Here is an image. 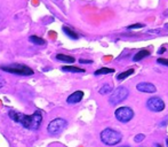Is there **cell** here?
Masks as SVG:
<instances>
[{
  "label": "cell",
  "mask_w": 168,
  "mask_h": 147,
  "mask_svg": "<svg viewBox=\"0 0 168 147\" xmlns=\"http://www.w3.org/2000/svg\"><path fill=\"white\" fill-rule=\"evenodd\" d=\"M8 116L10 117V120L29 130H38L42 122V115L40 112H36L32 115H25L16 110H9Z\"/></svg>",
  "instance_id": "1"
},
{
  "label": "cell",
  "mask_w": 168,
  "mask_h": 147,
  "mask_svg": "<svg viewBox=\"0 0 168 147\" xmlns=\"http://www.w3.org/2000/svg\"><path fill=\"white\" fill-rule=\"evenodd\" d=\"M99 137H101L102 143L105 144V145H108V146H116V145H118V144L121 142V139H122L121 133H120L119 131H117V130L111 129V128L104 129V130L101 132Z\"/></svg>",
  "instance_id": "2"
},
{
  "label": "cell",
  "mask_w": 168,
  "mask_h": 147,
  "mask_svg": "<svg viewBox=\"0 0 168 147\" xmlns=\"http://www.w3.org/2000/svg\"><path fill=\"white\" fill-rule=\"evenodd\" d=\"M0 69L2 71L9 72V74H14V75H18V76H32L34 72L31 68H29L25 64L22 63H10V64H3L0 67Z\"/></svg>",
  "instance_id": "3"
},
{
  "label": "cell",
  "mask_w": 168,
  "mask_h": 147,
  "mask_svg": "<svg viewBox=\"0 0 168 147\" xmlns=\"http://www.w3.org/2000/svg\"><path fill=\"white\" fill-rule=\"evenodd\" d=\"M67 127H68V122L62 117H57L49 122L47 127V131L50 136H58L61 132H63V130Z\"/></svg>",
  "instance_id": "4"
},
{
  "label": "cell",
  "mask_w": 168,
  "mask_h": 147,
  "mask_svg": "<svg viewBox=\"0 0 168 147\" xmlns=\"http://www.w3.org/2000/svg\"><path fill=\"white\" fill-rule=\"evenodd\" d=\"M128 94H129V91H128L127 87H125V86H119V87H117V89L111 93V96H110V98H109V102H110V105H112V106L118 105V104L125 101V100L128 98Z\"/></svg>",
  "instance_id": "5"
},
{
  "label": "cell",
  "mask_w": 168,
  "mask_h": 147,
  "mask_svg": "<svg viewBox=\"0 0 168 147\" xmlns=\"http://www.w3.org/2000/svg\"><path fill=\"white\" fill-rule=\"evenodd\" d=\"M116 119L121 123H127L134 117V110L130 107H120L114 112Z\"/></svg>",
  "instance_id": "6"
},
{
  "label": "cell",
  "mask_w": 168,
  "mask_h": 147,
  "mask_svg": "<svg viewBox=\"0 0 168 147\" xmlns=\"http://www.w3.org/2000/svg\"><path fill=\"white\" fill-rule=\"evenodd\" d=\"M146 107L155 113H159L165 109V102L159 97H152L146 101Z\"/></svg>",
  "instance_id": "7"
},
{
  "label": "cell",
  "mask_w": 168,
  "mask_h": 147,
  "mask_svg": "<svg viewBox=\"0 0 168 147\" xmlns=\"http://www.w3.org/2000/svg\"><path fill=\"white\" fill-rule=\"evenodd\" d=\"M136 89H137V91L144 92V93H155V92H157L156 86H155L152 83H149V82L138 83V84L136 85Z\"/></svg>",
  "instance_id": "8"
},
{
  "label": "cell",
  "mask_w": 168,
  "mask_h": 147,
  "mask_svg": "<svg viewBox=\"0 0 168 147\" xmlns=\"http://www.w3.org/2000/svg\"><path fill=\"white\" fill-rule=\"evenodd\" d=\"M83 98H84V92L79 90V91H76V92H73L72 94H70V96L68 97V99H67V102H68L69 105H75V104L80 102V101L83 100Z\"/></svg>",
  "instance_id": "9"
},
{
  "label": "cell",
  "mask_w": 168,
  "mask_h": 147,
  "mask_svg": "<svg viewBox=\"0 0 168 147\" xmlns=\"http://www.w3.org/2000/svg\"><path fill=\"white\" fill-rule=\"evenodd\" d=\"M56 60L61 61V62H65V63H73L76 61V59L71 55H67V54H56Z\"/></svg>",
  "instance_id": "10"
},
{
  "label": "cell",
  "mask_w": 168,
  "mask_h": 147,
  "mask_svg": "<svg viewBox=\"0 0 168 147\" xmlns=\"http://www.w3.org/2000/svg\"><path fill=\"white\" fill-rule=\"evenodd\" d=\"M149 55H150V51H149V49H142V51H140L137 54H135V55L133 56V61H135V62L141 61L142 59H145V58H148Z\"/></svg>",
  "instance_id": "11"
},
{
  "label": "cell",
  "mask_w": 168,
  "mask_h": 147,
  "mask_svg": "<svg viewBox=\"0 0 168 147\" xmlns=\"http://www.w3.org/2000/svg\"><path fill=\"white\" fill-rule=\"evenodd\" d=\"M62 71H67V72H85L86 70L79 67H75V66H64L61 68Z\"/></svg>",
  "instance_id": "12"
},
{
  "label": "cell",
  "mask_w": 168,
  "mask_h": 147,
  "mask_svg": "<svg viewBox=\"0 0 168 147\" xmlns=\"http://www.w3.org/2000/svg\"><path fill=\"white\" fill-rule=\"evenodd\" d=\"M63 32L69 37V38H71V39H78L79 38V36H78V33L75 31V30H72L71 28H69V26H63Z\"/></svg>",
  "instance_id": "13"
},
{
  "label": "cell",
  "mask_w": 168,
  "mask_h": 147,
  "mask_svg": "<svg viewBox=\"0 0 168 147\" xmlns=\"http://www.w3.org/2000/svg\"><path fill=\"white\" fill-rule=\"evenodd\" d=\"M112 89H113V85L110 84V83H106V84H104V85L98 90V93L102 94V96H104V94H109V93L112 92Z\"/></svg>",
  "instance_id": "14"
},
{
  "label": "cell",
  "mask_w": 168,
  "mask_h": 147,
  "mask_svg": "<svg viewBox=\"0 0 168 147\" xmlns=\"http://www.w3.org/2000/svg\"><path fill=\"white\" fill-rule=\"evenodd\" d=\"M29 40H30L32 44H34V45H45V44H46V40H45V39H42L41 37H38V36H36V35L30 36V37H29Z\"/></svg>",
  "instance_id": "15"
},
{
  "label": "cell",
  "mask_w": 168,
  "mask_h": 147,
  "mask_svg": "<svg viewBox=\"0 0 168 147\" xmlns=\"http://www.w3.org/2000/svg\"><path fill=\"white\" fill-rule=\"evenodd\" d=\"M133 74H134V69H128V70H126V71H122V72L118 74V75H117V79H118V81H124V79H126L127 77H129V76L133 75Z\"/></svg>",
  "instance_id": "16"
},
{
  "label": "cell",
  "mask_w": 168,
  "mask_h": 147,
  "mask_svg": "<svg viewBox=\"0 0 168 147\" xmlns=\"http://www.w3.org/2000/svg\"><path fill=\"white\" fill-rule=\"evenodd\" d=\"M111 72H114V69L103 67V68L97 69V70L95 71V75H96V76H98V75H106V74H111Z\"/></svg>",
  "instance_id": "17"
},
{
  "label": "cell",
  "mask_w": 168,
  "mask_h": 147,
  "mask_svg": "<svg viewBox=\"0 0 168 147\" xmlns=\"http://www.w3.org/2000/svg\"><path fill=\"white\" fill-rule=\"evenodd\" d=\"M141 28H144V24H141V23H136V24H132V25H128V26H127V30H134V29H141Z\"/></svg>",
  "instance_id": "18"
},
{
  "label": "cell",
  "mask_w": 168,
  "mask_h": 147,
  "mask_svg": "<svg viewBox=\"0 0 168 147\" xmlns=\"http://www.w3.org/2000/svg\"><path fill=\"white\" fill-rule=\"evenodd\" d=\"M144 138H145V136H144L143 133H138V135H136V136H135L134 142H135V143H141V142H143V140H144Z\"/></svg>",
  "instance_id": "19"
},
{
  "label": "cell",
  "mask_w": 168,
  "mask_h": 147,
  "mask_svg": "<svg viewBox=\"0 0 168 147\" xmlns=\"http://www.w3.org/2000/svg\"><path fill=\"white\" fill-rule=\"evenodd\" d=\"M157 63H159V64H161V66H166V67H168V59L159 58V59L157 60Z\"/></svg>",
  "instance_id": "20"
},
{
  "label": "cell",
  "mask_w": 168,
  "mask_h": 147,
  "mask_svg": "<svg viewBox=\"0 0 168 147\" xmlns=\"http://www.w3.org/2000/svg\"><path fill=\"white\" fill-rule=\"evenodd\" d=\"M5 85H6V79H5V78L0 75V89H1V87H3Z\"/></svg>",
  "instance_id": "21"
},
{
  "label": "cell",
  "mask_w": 168,
  "mask_h": 147,
  "mask_svg": "<svg viewBox=\"0 0 168 147\" xmlns=\"http://www.w3.org/2000/svg\"><path fill=\"white\" fill-rule=\"evenodd\" d=\"M149 33H160V29H153V30H149Z\"/></svg>",
  "instance_id": "22"
},
{
  "label": "cell",
  "mask_w": 168,
  "mask_h": 147,
  "mask_svg": "<svg viewBox=\"0 0 168 147\" xmlns=\"http://www.w3.org/2000/svg\"><path fill=\"white\" fill-rule=\"evenodd\" d=\"M79 62H80V63H93L91 60H84V59H80Z\"/></svg>",
  "instance_id": "23"
},
{
  "label": "cell",
  "mask_w": 168,
  "mask_h": 147,
  "mask_svg": "<svg viewBox=\"0 0 168 147\" xmlns=\"http://www.w3.org/2000/svg\"><path fill=\"white\" fill-rule=\"evenodd\" d=\"M167 122H168V120H167V119H165L163 122H160V123H159V127H166Z\"/></svg>",
  "instance_id": "24"
},
{
  "label": "cell",
  "mask_w": 168,
  "mask_h": 147,
  "mask_svg": "<svg viewBox=\"0 0 168 147\" xmlns=\"http://www.w3.org/2000/svg\"><path fill=\"white\" fill-rule=\"evenodd\" d=\"M165 51H166V48H165V47H161V48L158 49V54H163Z\"/></svg>",
  "instance_id": "25"
},
{
  "label": "cell",
  "mask_w": 168,
  "mask_h": 147,
  "mask_svg": "<svg viewBox=\"0 0 168 147\" xmlns=\"http://www.w3.org/2000/svg\"><path fill=\"white\" fill-rule=\"evenodd\" d=\"M165 28H166V29H168V23H166V24H165Z\"/></svg>",
  "instance_id": "26"
},
{
  "label": "cell",
  "mask_w": 168,
  "mask_h": 147,
  "mask_svg": "<svg viewBox=\"0 0 168 147\" xmlns=\"http://www.w3.org/2000/svg\"><path fill=\"white\" fill-rule=\"evenodd\" d=\"M156 146H157V147H163V146H161V145H159V144H157Z\"/></svg>",
  "instance_id": "27"
},
{
  "label": "cell",
  "mask_w": 168,
  "mask_h": 147,
  "mask_svg": "<svg viewBox=\"0 0 168 147\" xmlns=\"http://www.w3.org/2000/svg\"><path fill=\"white\" fill-rule=\"evenodd\" d=\"M166 144H167V147H168V138L166 139Z\"/></svg>",
  "instance_id": "28"
},
{
  "label": "cell",
  "mask_w": 168,
  "mask_h": 147,
  "mask_svg": "<svg viewBox=\"0 0 168 147\" xmlns=\"http://www.w3.org/2000/svg\"><path fill=\"white\" fill-rule=\"evenodd\" d=\"M121 147H129V146H121Z\"/></svg>",
  "instance_id": "29"
}]
</instances>
